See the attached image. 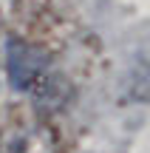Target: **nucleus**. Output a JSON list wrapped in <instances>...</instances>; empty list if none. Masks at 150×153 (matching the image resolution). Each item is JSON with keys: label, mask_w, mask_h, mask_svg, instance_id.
<instances>
[{"label": "nucleus", "mask_w": 150, "mask_h": 153, "mask_svg": "<svg viewBox=\"0 0 150 153\" xmlns=\"http://www.w3.org/2000/svg\"><path fill=\"white\" fill-rule=\"evenodd\" d=\"M17 20L26 34L20 40L43 48L45 54L62 48L74 31V14L65 0H17Z\"/></svg>", "instance_id": "f03ea898"}, {"label": "nucleus", "mask_w": 150, "mask_h": 153, "mask_svg": "<svg viewBox=\"0 0 150 153\" xmlns=\"http://www.w3.org/2000/svg\"><path fill=\"white\" fill-rule=\"evenodd\" d=\"M6 68H9L11 85L26 94L37 111L60 108L71 97V85L54 65L51 54L20 37H9L6 43Z\"/></svg>", "instance_id": "f257e3e1"}, {"label": "nucleus", "mask_w": 150, "mask_h": 153, "mask_svg": "<svg viewBox=\"0 0 150 153\" xmlns=\"http://www.w3.org/2000/svg\"><path fill=\"white\" fill-rule=\"evenodd\" d=\"M0 153H62V142L43 111L20 108L0 125Z\"/></svg>", "instance_id": "7ed1b4c3"}]
</instances>
